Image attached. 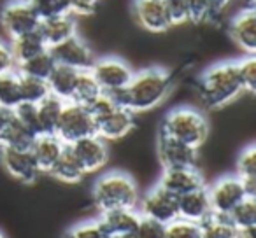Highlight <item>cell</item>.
<instances>
[{"instance_id":"6da1fadb","label":"cell","mask_w":256,"mask_h":238,"mask_svg":"<svg viewBox=\"0 0 256 238\" xmlns=\"http://www.w3.org/2000/svg\"><path fill=\"white\" fill-rule=\"evenodd\" d=\"M172 88V79L165 68L151 67L134 72L132 79L121 91L110 95L116 103L130 112H146L165 102Z\"/></svg>"},{"instance_id":"7a4b0ae2","label":"cell","mask_w":256,"mask_h":238,"mask_svg":"<svg viewBox=\"0 0 256 238\" xmlns=\"http://www.w3.org/2000/svg\"><path fill=\"white\" fill-rule=\"evenodd\" d=\"M198 88L202 102L209 109L226 107L244 93L235 61H221L206 68L200 75Z\"/></svg>"},{"instance_id":"3957f363","label":"cell","mask_w":256,"mask_h":238,"mask_svg":"<svg viewBox=\"0 0 256 238\" xmlns=\"http://www.w3.org/2000/svg\"><path fill=\"white\" fill-rule=\"evenodd\" d=\"M93 203L100 212L114 209H137L139 188L128 174L120 170L100 175L93 184Z\"/></svg>"},{"instance_id":"277c9868","label":"cell","mask_w":256,"mask_h":238,"mask_svg":"<svg viewBox=\"0 0 256 238\" xmlns=\"http://www.w3.org/2000/svg\"><path fill=\"white\" fill-rule=\"evenodd\" d=\"M88 110L95 121V135L106 142L126 137L136 125L134 112L116 103L109 93H102L98 98L93 100L88 105Z\"/></svg>"},{"instance_id":"5b68a950","label":"cell","mask_w":256,"mask_h":238,"mask_svg":"<svg viewBox=\"0 0 256 238\" xmlns=\"http://www.w3.org/2000/svg\"><path fill=\"white\" fill-rule=\"evenodd\" d=\"M160 133L200 149L209 137V123L200 110L193 107H178L165 114Z\"/></svg>"},{"instance_id":"8992f818","label":"cell","mask_w":256,"mask_h":238,"mask_svg":"<svg viewBox=\"0 0 256 238\" xmlns=\"http://www.w3.org/2000/svg\"><path fill=\"white\" fill-rule=\"evenodd\" d=\"M54 135L67 146L88 135H95V121L88 107L76 102H65Z\"/></svg>"},{"instance_id":"52a82bcc","label":"cell","mask_w":256,"mask_h":238,"mask_svg":"<svg viewBox=\"0 0 256 238\" xmlns=\"http://www.w3.org/2000/svg\"><path fill=\"white\" fill-rule=\"evenodd\" d=\"M210 209L218 216H228L244 198L251 196L237 175H223L207 188Z\"/></svg>"},{"instance_id":"ba28073f","label":"cell","mask_w":256,"mask_h":238,"mask_svg":"<svg viewBox=\"0 0 256 238\" xmlns=\"http://www.w3.org/2000/svg\"><path fill=\"white\" fill-rule=\"evenodd\" d=\"M90 72L95 77V81L98 82L100 89L104 93H109V95L121 91L134 75L130 65L118 56L98 58L92 63Z\"/></svg>"},{"instance_id":"9c48e42d","label":"cell","mask_w":256,"mask_h":238,"mask_svg":"<svg viewBox=\"0 0 256 238\" xmlns=\"http://www.w3.org/2000/svg\"><path fill=\"white\" fill-rule=\"evenodd\" d=\"M139 214L146 219L168 224L178 219V196L172 195L160 184L151 188L142 198H139Z\"/></svg>"},{"instance_id":"30bf717a","label":"cell","mask_w":256,"mask_h":238,"mask_svg":"<svg viewBox=\"0 0 256 238\" xmlns=\"http://www.w3.org/2000/svg\"><path fill=\"white\" fill-rule=\"evenodd\" d=\"M39 21L30 0H11L0 12V25L11 39L37 30Z\"/></svg>"},{"instance_id":"8fae6325","label":"cell","mask_w":256,"mask_h":238,"mask_svg":"<svg viewBox=\"0 0 256 238\" xmlns=\"http://www.w3.org/2000/svg\"><path fill=\"white\" fill-rule=\"evenodd\" d=\"M0 160H2V165L8 170V174L23 184H34L42 174L30 149L2 147Z\"/></svg>"},{"instance_id":"7c38bea8","label":"cell","mask_w":256,"mask_h":238,"mask_svg":"<svg viewBox=\"0 0 256 238\" xmlns=\"http://www.w3.org/2000/svg\"><path fill=\"white\" fill-rule=\"evenodd\" d=\"M48 49L58 65H65V67L76 68V70H90L92 63L95 61L92 49L78 33L56 46L48 47Z\"/></svg>"},{"instance_id":"4fadbf2b","label":"cell","mask_w":256,"mask_h":238,"mask_svg":"<svg viewBox=\"0 0 256 238\" xmlns=\"http://www.w3.org/2000/svg\"><path fill=\"white\" fill-rule=\"evenodd\" d=\"M158 158L164 165V170H167V168H190L196 167L198 149L160 133V137H158Z\"/></svg>"},{"instance_id":"5bb4252c","label":"cell","mask_w":256,"mask_h":238,"mask_svg":"<svg viewBox=\"0 0 256 238\" xmlns=\"http://www.w3.org/2000/svg\"><path fill=\"white\" fill-rule=\"evenodd\" d=\"M68 146L81 163V167L84 168L86 175L98 172L102 167H106L107 160H109L107 144L98 135H88L81 140H76L74 144H68Z\"/></svg>"},{"instance_id":"9a60e30c","label":"cell","mask_w":256,"mask_h":238,"mask_svg":"<svg viewBox=\"0 0 256 238\" xmlns=\"http://www.w3.org/2000/svg\"><path fill=\"white\" fill-rule=\"evenodd\" d=\"M134 16L144 30L153 33L165 32L174 25L167 5H165V0H136Z\"/></svg>"},{"instance_id":"2e32d148","label":"cell","mask_w":256,"mask_h":238,"mask_svg":"<svg viewBox=\"0 0 256 238\" xmlns=\"http://www.w3.org/2000/svg\"><path fill=\"white\" fill-rule=\"evenodd\" d=\"M158 184L176 196L186 195V193L195 191V189H200L206 186L202 174H200L196 167L167 168V170H164V175L158 181Z\"/></svg>"},{"instance_id":"e0dca14e","label":"cell","mask_w":256,"mask_h":238,"mask_svg":"<svg viewBox=\"0 0 256 238\" xmlns=\"http://www.w3.org/2000/svg\"><path fill=\"white\" fill-rule=\"evenodd\" d=\"M142 216L137 209H114L100 212L98 223L107 237L114 235H134Z\"/></svg>"},{"instance_id":"ac0fdd59","label":"cell","mask_w":256,"mask_h":238,"mask_svg":"<svg viewBox=\"0 0 256 238\" xmlns=\"http://www.w3.org/2000/svg\"><path fill=\"white\" fill-rule=\"evenodd\" d=\"M212 214L209 202V195H207V188L195 189L186 195L178 196V217L184 221H192V223H204L207 217Z\"/></svg>"},{"instance_id":"d6986e66","label":"cell","mask_w":256,"mask_h":238,"mask_svg":"<svg viewBox=\"0 0 256 238\" xmlns=\"http://www.w3.org/2000/svg\"><path fill=\"white\" fill-rule=\"evenodd\" d=\"M230 37L234 42L246 51V54H254L256 51V14L252 9L240 11L230 23Z\"/></svg>"},{"instance_id":"ffe728a7","label":"cell","mask_w":256,"mask_h":238,"mask_svg":"<svg viewBox=\"0 0 256 238\" xmlns=\"http://www.w3.org/2000/svg\"><path fill=\"white\" fill-rule=\"evenodd\" d=\"M65 146L67 144L62 142L54 133H39V135H36L32 146H30V151H32L42 174H50V170L60 158Z\"/></svg>"},{"instance_id":"44dd1931","label":"cell","mask_w":256,"mask_h":238,"mask_svg":"<svg viewBox=\"0 0 256 238\" xmlns=\"http://www.w3.org/2000/svg\"><path fill=\"white\" fill-rule=\"evenodd\" d=\"M37 32L42 37V40L46 42L48 47H53L56 44L64 42L68 37L76 35V21L72 18V14L46 18L39 21Z\"/></svg>"},{"instance_id":"7402d4cb","label":"cell","mask_w":256,"mask_h":238,"mask_svg":"<svg viewBox=\"0 0 256 238\" xmlns=\"http://www.w3.org/2000/svg\"><path fill=\"white\" fill-rule=\"evenodd\" d=\"M78 74L79 70H76V68L56 63V67L53 68L50 77L46 79L50 95L60 98L62 102H70L72 93H74L76 88V81H78Z\"/></svg>"},{"instance_id":"603a6c76","label":"cell","mask_w":256,"mask_h":238,"mask_svg":"<svg viewBox=\"0 0 256 238\" xmlns=\"http://www.w3.org/2000/svg\"><path fill=\"white\" fill-rule=\"evenodd\" d=\"M37 133L32 132L23 121L11 112L4 133L0 137V147H12V149H30Z\"/></svg>"},{"instance_id":"cb8c5ba5","label":"cell","mask_w":256,"mask_h":238,"mask_svg":"<svg viewBox=\"0 0 256 238\" xmlns=\"http://www.w3.org/2000/svg\"><path fill=\"white\" fill-rule=\"evenodd\" d=\"M50 174L54 179L67 184H76V182L82 181L86 175L84 168L81 167V163L78 161L76 154L72 153L70 146H65V149L62 151L60 158L56 160V163L53 165V168L50 170Z\"/></svg>"},{"instance_id":"d4e9b609","label":"cell","mask_w":256,"mask_h":238,"mask_svg":"<svg viewBox=\"0 0 256 238\" xmlns=\"http://www.w3.org/2000/svg\"><path fill=\"white\" fill-rule=\"evenodd\" d=\"M9 47H11V53H12V56H14L16 65L23 63V61L30 60L32 56H36V54L48 49L46 42L42 40V37L39 35L37 30L23 33V35H18V37H12L11 46Z\"/></svg>"},{"instance_id":"484cf974","label":"cell","mask_w":256,"mask_h":238,"mask_svg":"<svg viewBox=\"0 0 256 238\" xmlns=\"http://www.w3.org/2000/svg\"><path fill=\"white\" fill-rule=\"evenodd\" d=\"M64 103L60 98L53 95H48L44 100L36 103L37 107V119H39V132L40 133H54L60 119Z\"/></svg>"},{"instance_id":"4316f807","label":"cell","mask_w":256,"mask_h":238,"mask_svg":"<svg viewBox=\"0 0 256 238\" xmlns=\"http://www.w3.org/2000/svg\"><path fill=\"white\" fill-rule=\"evenodd\" d=\"M54 67H56V61H54L53 54L50 53V49H46V51H42V53L32 56L30 60L23 61V63H18L16 65V70L23 75H30V77H37V79L46 81Z\"/></svg>"},{"instance_id":"83f0119b","label":"cell","mask_w":256,"mask_h":238,"mask_svg":"<svg viewBox=\"0 0 256 238\" xmlns=\"http://www.w3.org/2000/svg\"><path fill=\"white\" fill-rule=\"evenodd\" d=\"M200 238H238V230L226 216L210 214L200 223Z\"/></svg>"},{"instance_id":"f1b7e54d","label":"cell","mask_w":256,"mask_h":238,"mask_svg":"<svg viewBox=\"0 0 256 238\" xmlns=\"http://www.w3.org/2000/svg\"><path fill=\"white\" fill-rule=\"evenodd\" d=\"M102 89H100L98 82L95 81V77L92 75L90 70H79L78 74V81H76V88L72 93L70 102L81 103V105L88 107L90 103L95 98H98L102 95Z\"/></svg>"},{"instance_id":"f546056e","label":"cell","mask_w":256,"mask_h":238,"mask_svg":"<svg viewBox=\"0 0 256 238\" xmlns=\"http://www.w3.org/2000/svg\"><path fill=\"white\" fill-rule=\"evenodd\" d=\"M237 177L242 179L251 196H256V147L248 146L237 160Z\"/></svg>"},{"instance_id":"4dcf8cb0","label":"cell","mask_w":256,"mask_h":238,"mask_svg":"<svg viewBox=\"0 0 256 238\" xmlns=\"http://www.w3.org/2000/svg\"><path fill=\"white\" fill-rule=\"evenodd\" d=\"M228 219L235 228L240 231H251L256 228V196H248L244 198L230 214Z\"/></svg>"},{"instance_id":"1f68e13d","label":"cell","mask_w":256,"mask_h":238,"mask_svg":"<svg viewBox=\"0 0 256 238\" xmlns=\"http://www.w3.org/2000/svg\"><path fill=\"white\" fill-rule=\"evenodd\" d=\"M22 103L20 93V74L14 70L0 75V107L8 110H14Z\"/></svg>"},{"instance_id":"d6a6232c","label":"cell","mask_w":256,"mask_h":238,"mask_svg":"<svg viewBox=\"0 0 256 238\" xmlns=\"http://www.w3.org/2000/svg\"><path fill=\"white\" fill-rule=\"evenodd\" d=\"M20 93H22V103H39L50 95V89L42 79L20 74Z\"/></svg>"},{"instance_id":"836d02e7","label":"cell","mask_w":256,"mask_h":238,"mask_svg":"<svg viewBox=\"0 0 256 238\" xmlns=\"http://www.w3.org/2000/svg\"><path fill=\"white\" fill-rule=\"evenodd\" d=\"M30 4H32L34 11L37 12L39 19L70 14L68 0H30Z\"/></svg>"},{"instance_id":"e575fe53","label":"cell","mask_w":256,"mask_h":238,"mask_svg":"<svg viewBox=\"0 0 256 238\" xmlns=\"http://www.w3.org/2000/svg\"><path fill=\"white\" fill-rule=\"evenodd\" d=\"M237 63L238 79L246 93H254L256 89V60L254 54H246L244 58L235 61Z\"/></svg>"},{"instance_id":"d590c367","label":"cell","mask_w":256,"mask_h":238,"mask_svg":"<svg viewBox=\"0 0 256 238\" xmlns=\"http://www.w3.org/2000/svg\"><path fill=\"white\" fill-rule=\"evenodd\" d=\"M165 238H200V224L178 217L165 224Z\"/></svg>"},{"instance_id":"8d00e7d4","label":"cell","mask_w":256,"mask_h":238,"mask_svg":"<svg viewBox=\"0 0 256 238\" xmlns=\"http://www.w3.org/2000/svg\"><path fill=\"white\" fill-rule=\"evenodd\" d=\"M64 238H109L106 231L102 230L98 219L95 221H84L76 226L68 228V231L64 235Z\"/></svg>"},{"instance_id":"74e56055","label":"cell","mask_w":256,"mask_h":238,"mask_svg":"<svg viewBox=\"0 0 256 238\" xmlns=\"http://www.w3.org/2000/svg\"><path fill=\"white\" fill-rule=\"evenodd\" d=\"M16 117L20 121H23L26 126H28L32 132H36L39 135V119H37V107L36 103H20L14 110H12Z\"/></svg>"},{"instance_id":"f35d334b","label":"cell","mask_w":256,"mask_h":238,"mask_svg":"<svg viewBox=\"0 0 256 238\" xmlns=\"http://www.w3.org/2000/svg\"><path fill=\"white\" fill-rule=\"evenodd\" d=\"M186 9H188V19L193 23H200L212 14L209 0H184Z\"/></svg>"},{"instance_id":"ab89813d","label":"cell","mask_w":256,"mask_h":238,"mask_svg":"<svg viewBox=\"0 0 256 238\" xmlns=\"http://www.w3.org/2000/svg\"><path fill=\"white\" fill-rule=\"evenodd\" d=\"M134 238H165V224L142 217L134 233Z\"/></svg>"},{"instance_id":"60d3db41","label":"cell","mask_w":256,"mask_h":238,"mask_svg":"<svg viewBox=\"0 0 256 238\" xmlns=\"http://www.w3.org/2000/svg\"><path fill=\"white\" fill-rule=\"evenodd\" d=\"M165 5H167L168 14H170V19H172L174 25L190 21L188 19V9H186L184 0H165Z\"/></svg>"},{"instance_id":"b9f144b4","label":"cell","mask_w":256,"mask_h":238,"mask_svg":"<svg viewBox=\"0 0 256 238\" xmlns=\"http://www.w3.org/2000/svg\"><path fill=\"white\" fill-rule=\"evenodd\" d=\"M98 0H68L70 14H92L96 9Z\"/></svg>"},{"instance_id":"7bdbcfd3","label":"cell","mask_w":256,"mask_h":238,"mask_svg":"<svg viewBox=\"0 0 256 238\" xmlns=\"http://www.w3.org/2000/svg\"><path fill=\"white\" fill-rule=\"evenodd\" d=\"M16 68L14 56L11 53V47L8 44L0 42V75L6 74V72H11Z\"/></svg>"},{"instance_id":"ee69618b","label":"cell","mask_w":256,"mask_h":238,"mask_svg":"<svg viewBox=\"0 0 256 238\" xmlns=\"http://www.w3.org/2000/svg\"><path fill=\"white\" fill-rule=\"evenodd\" d=\"M210 7H212V14L214 12H221L223 9H226L232 4V0H209Z\"/></svg>"},{"instance_id":"f6af8a7d","label":"cell","mask_w":256,"mask_h":238,"mask_svg":"<svg viewBox=\"0 0 256 238\" xmlns=\"http://www.w3.org/2000/svg\"><path fill=\"white\" fill-rule=\"evenodd\" d=\"M11 112L12 110H8V109H4V107H0V137H2V133H4V128H6V125H8L9 117H11Z\"/></svg>"},{"instance_id":"bcb514c9","label":"cell","mask_w":256,"mask_h":238,"mask_svg":"<svg viewBox=\"0 0 256 238\" xmlns=\"http://www.w3.org/2000/svg\"><path fill=\"white\" fill-rule=\"evenodd\" d=\"M109 238H134V235H114V237Z\"/></svg>"},{"instance_id":"7dc6e473","label":"cell","mask_w":256,"mask_h":238,"mask_svg":"<svg viewBox=\"0 0 256 238\" xmlns=\"http://www.w3.org/2000/svg\"><path fill=\"white\" fill-rule=\"evenodd\" d=\"M0 238H6V237H4V233H2V231H0Z\"/></svg>"}]
</instances>
